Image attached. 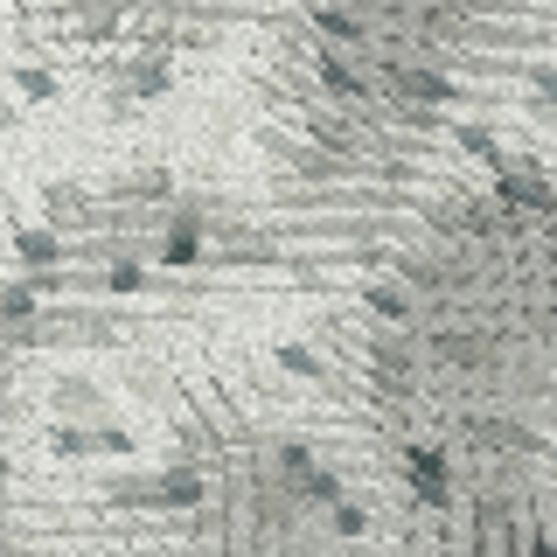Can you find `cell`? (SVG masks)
Masks as SVG:
<instances>
[{
    "instance_id": "cell-1",
    "label": "cell",
    "mask_w": 557,
    "mask_h": 557,
    "mask_svg": "<svg viewBox=\"0 0 557 557\" xmlns=\"http://www.w3.org/2000/svg\"><path fill=\"white\" fill-rule=\"evenodd\" d=\"M104 502H119V509L188 516V509H202V502H209V481L188 460H174V467H161V474H139V481H104Z\"/></svg>"
},
{
    "instance_id": "cell-2",
    "label": "cell",
    "mask_w": 557,
    "mask_h": 557,
    "mask_svg": "<svg viewBox=\"0 0 557 557\" xmlns=\"http://www.w3.org/2000/svg\"><path fill=\"white\" fill-rule=\"evenodd\" d=\"M376 84L391 98H411V104H474V91L467 84H453V70H432V63H397L383 57L376 63Z\"/></svg>"
},
{
    "instance_id": "cell-3",
    "label": "cell",
    "mask_w": 557,
    "mask_h": 557,
    "mask_svg": "<svg viewBox=\"0 0 557 557\" xmlns=\"http://www.w3.org/2000/svg\"><path fill=\"white\" fill-rule=\"evenodd\" d=\"M495 168V202L502 209H522V216H557V188H550V174L536 168V161H487Z\"/></svg>"
},
{
    "instance_id": "cell-4",
    "label": "cell",
    "mask_w": 557,
    "mask_h": 557,
    "mask_svg": "<svg viewBox=\"0 0 557 557\" xmlns=\"http://www.w3.org/2000/svg\"><path fill=\"white\" fill-rule=\"evenodd\" d=\"M49 453L57 460H126V453H139V440L126 425H70V418H57L49 425Z\"/></svg>"
},
{
    "instance_id": "cell-5",
    "label": "cell",
    "mask_w": 557,
    "mask_h": 557,
    "mask_svg": "<svg viewBox=\"0 0 557 557\" xmlns=\"http://www.w3.org/2000/svg\"><path fill=\"white\" fill-rule=\"evenodd\" d=\"M104 77H112L133 104H153V98L174 91V63L161 57V49H139V57H126V63H104Z\"/></svg>"
},
{
    "instance_id": "cell-6",
    "label": "cell",
    "mask_w": 557,
    "mask_h": 557,
    "mask_svg": "<svg viewBox=\"0 0 557 557\" xmlns=\"http://www.w3.org/2000/svg\"><path fill=\"white\" fill-rule=\"evenodd\" d=\"M405 474H411V495H418V509H446V502H453L446 446H425V440H411V446H405Z\"/></svg>"
},
{
    "instance_id": "cell-7",
    "label": "cell",
    "mask_w": 557,
    "mask_h": 557,
    "mask_svg": "<svg viewBox=\"0 0 557 557\" xmlns=\"http://www.w3.org/2000/svg\"><path fill=\"white\" fill-rule=\"evenodd\" d=\"M14 258H22V272H35V265H70V244H63V231L22 223V231H14Z\"/></svg>"
},
{
    "instance_id": "cell-8",
    "label": "cell",
    "mask_w": 557,
    "mask_h": 557,
    "mask_svg": "<svg viewBox=\"0 0 557 557\" xmlns=\"http://www.w3.org/2000/svg\"><path fill=\"white\" fill-rule=\"evenodd\" d=\"M63 14H77V35L84 42H112L126 28V0H70Z\"/></svg>"
},
{
    "instance_id": "cell-9",
    "label": "cell",
    "mask_w": 557,
    "mask_h": 557,
    "mask_svg": "<svg viewBox=\"0 0 557 557\" xmlns=\"http://www.w3.org/2000/svg\"><path fill=\"white\" fill-rule=\"evenodd\" d=\"M147 251L161 258L168 272H196V265H209V237H202V231H161Z\"/></svg>"
},
{
    "instance_id": "cell-10",
    "label": "cell",
    "mask_w": 557,
    "mask_h": 557,
    "mask_svg": "<svg viewBox=\"0 0 557 557\" xmlns=\"http://www.w3.org/2000/svg\"><path fill=\"white\" fill-rule=\"evenodd\" d=\"M313 77H321V91H335V98H370V77H362L348 57H335V42L313 49Z\"/></svg>"
},
{
    "instance_id": "cell-11",
    "label": "cell",
    "mask_w": 557,
    "mask_h": 557,
    "mask_svg": "<svg viewBox=\"0 0 557 557\" xmlns=\"http://www.w3.org/2000/svg\"><path fill=\"white\" fill-rule=\"evenodd\" d=\"M307 22L327 35V42H370V28H362L356 8H342V0H307Z\"/></svg>"
},
{
    "instance_id": "cell-12",
    "label": "cell",
    "mask_w": 557,
    "mask_h": 557,
    "mask_svg": "<svg viewBox=\"0 0 557 557\" xmlns=\"http://www.w3.org/2000/svg\"><path fill=\"white\" fill-rule=\"evenodd\" d=\"M174 196V174L168 168H133L126 182H112V202H126V209H147V202H161Z\"/></svg>"
},
{
    "instance_id": "cell-13",
    "label": "cell",
    "mask_w": 557,
    "mask_h": 557,
    "mask_svg": "<svg viewBox=\"0 0 557 557\" xmlns=\"http://www.w3.org/2000/svg\"><path fill=\"white\" fill-rule=\"evenodd\" d=\"M42 209L57 223H70V231H84V216H91V188H84V182H49L42 188Z\"/></svg>"
},
{
    "instance_id": "cell-14",
    "label": "cell",
    "mask_w": 557,
    "mask_h": 557,
    "mask_svg": "<svg viewBox=\"0 0 557 557\" xmlns=\"http://www.w3.org/2000/svg\"><path fill=\"white\" fill-rule=\"evenodd\" d=\"M286 495L293 502H313V509H327V502H335L342 495V474H335V467H300V474H286Z\"/></svg>"
},
{
    "instance_id": "cell-15",
    "label": "cell",
    "mask_w": 557,
    "mask_h": 557,
    "mask_svg": "<svg viewBox=\"0 0 557 557\" xmlns=\"http://www.w3.org/2000/svg\"><path fill=\"white\" fill-rule=\"evenodd\" d=\"M362 307H370L383 327L411 321V293H405V286H391V278H370V286H362Z\"/></svg>"
},
{
    "instance_id": "cell-16",
    "label": "cell",
    "mask_w": 557,
    "mask_h": 557,
    "mask_svg": "<svg viewBox=\"0 0 557 557\" xmlns=\"http://www.w3.org/2000/svg\"><path fill=\"white\" fill-rule=\"evenodd\" d=\"M370 362H376V370H391V376H411L418 342H411V335H391V327H383V335H370Z\"/></svg>"
},
{
    "instance_id": "cell-17",
    "label": "cell",
    "mask_w": 557,
    "mask_h": 557,
    "mask_svg": "<svg viewBox=\"0 0 557 557\" xmlns=\"http://www.w3.org/2000/svg\"><path fill=\"white\" fill-rule=\"evenodd\" d=\"M432 362H460V370H487V342H474V335H432Z\"/></svg>"
},
{
    "instance_id": "cell-18",
    "label": "cell",
    "mask_w": 557,
    "mask_h": 557,
    "mask_svg": "<svg viewBox=\"0 0 557 557\" xmlns=\"http://www.w3.org/2000/svg\"><path fill=\"white\" fill-rule=\"evenodd\" d=\"M8 77H14V91H22L28 104H49V98L63 91V84H57V70H42V63H14Z\"/></svg>"
},
{
    "instance_id": "cell-19",
    "label": "cell",
    "mask_w": 557,
    "mask_h": 557,
    "mask_svg": "<svg viewBox=\"0 0 557 557\" xmlns=\"http://www.w3.org/2000/svg\"><path fill=\"white\" fill-rule=\"evenodd\" d=\"M446 133L460 139L467 153H481V161H502V139H495V126H481V119H453Z\"/></svg>"
},
{
    "instance_id": "cell-20",
    "label": "cell",
    "mask_w": 557,
    "mask_h": 557,
    "mask_svg": "<svg viewBox=\"0 0 557 557\" xmlns=\"http://www.w3.org/2000/svg\"><path fill=\"white\" fill-rule=\"evenodd\" d=\"M278 370H286V376H307V383H327V362L313 356L307 342H278Z\"/></svg>"
},
{
    "instance_id": "cell-21",
    "label": "cell",
    "mask_w": 557,
    "mask_h": 557,
    "mask_svg": "<svg viewBox=\"0 0 557 557\" xmlns=\"http://www.w3.org/2000/svg\"><path fill=\"white\" fill-rule=\"evenodd\" d=\"M42 313V293L28 286V278H14V286H0V321H35Z\"/></svg>"
},
{
    "instance_id": "cell-22",
    "label": "cell",
    "mask_w": 557,
    "mask_h": 557,
    "mask_svg": "<svg viewBox=\"0 0 557 557\" xmlns=\"http://www.w3.org/2000/svg\"><path fill=\"white\" fill-rule=\"evenodd\" d=\"M49 397H57V411H91L98 405V383L91 376H57V391H49Z\"/></svg>"
},
{
    "instance_id": "cell-23",
    "label": "cell",
    "mask_w": 557,
    "mask_h": 557,
    "mask_svg": "<svg viewBox=\"0 0 557 557\" xmlns=\"http://www.w3.org/2000/svg\"><path fill=\"white\" fill-rule=\"evenodd\" d=\"M327 522H335V536H362V530H370V509L348 502V495H335V502H327Z\"/></svg>"
},
{
    "instance_id": "cell-24",
    "label": "cell",
    "mask_w": 557,
    "mask_h": 557,
    "mask_svg": "<svg viewBox=\"0 0 557 557\" xmlns=\"http://www.w3.org/2000/svg\"><path fill=\"white\" fill-rule=\"evenodd\" d=\"M307 460H313V453H307V440H278V474H300Z\"/></svg>"
},
{
    "instance_id": "cell-25",
    "label": "cell",
    "mask_w": 557,
    "mask_h": 557,
    "mask_svg": "<svg viewBox=\"0 0 557 557\" xmlns=\"http://www.w3.org/2000/svg\"><path fill=\"white\" fill-rule=\"evenodd\" d=\"M522 77L536 84V98H557V70H550L544 57H536V63H522Z\"/></svg>"
},
{
    "instance_id": "cell-26",
    "label": "cell",
    "mask_w": 557,
    "mask_h": 557,
    "mask_svg": "<svg viewBox=\"0 0 557 557\" xmlns=\"http://www.w3.org/2000/svg\"><path fill=\"white\" fill-rule=\"evenodd\" d=\"M14 126H22V112H14V104L0 98V133H14Z\"/></svg>"
},
{
    "instance_id": "cell-27",
    "label": "cell",
    "mask_w": 557,
    "mask_h": 557,
    "mask_svg": "<svg viewBox=\"0 0 557 557\" xmlns=\"http://www.w3.org/2000/svg\"><path fill=\"white\" fill-rule=\"evenodd\" d=\"M0 481H8V460H0Z\"/></svg>"
},
{
    "instance_id": "cell-28",
    "label": "cell",
    "mask_w": 557,
    "mask_h": 557,
    "mask_svg": "<svg viewBox=\"0 0 557 557\" xmlns=\"http://www.w3.org/2000/svg\"><path fill=\"white\" fill-rule=\"evenodd\" d=\"M453 8H460V14H467V0H453Z\"/></svg>"
}]
</instances>
